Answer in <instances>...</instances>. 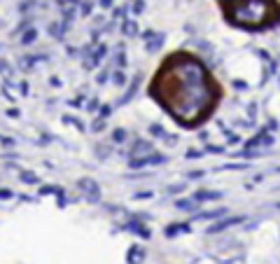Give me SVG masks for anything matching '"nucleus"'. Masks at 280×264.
Here are the masks:
<instances>
[{
    "label": "nucleus",
    "instance_id": "nucleus-1",
    "mask_svg": "<svg viewBox=\"0 0 280 264\" xmlns=\"http://www.w3.org/2000/svg\"><path fill=\"white\" fill-rule=\"evenodd\" d=\"M268 12H271V5L259 0H245V3L231 5V19L241 26H262L268 19Z\"/></svg>",
    "mask_w": 280,
    "mask_h": 264
},
{
    "label": "nucleus",
    "instance_id": "nucleus-2",
    "mask_svg": "<svg viewBox=\"0 0 280 264\" xmlns=\"http://www.w3.org/2000/svg\"><path fill=\"white\" fill-rule=\"evenodd\" d=\"M236 222H241V217H231V220H224V222H219V225H217V227H213V229H210V232H222V229H224V227H229V225H236Z\"/></svg>",
    "mask_w": 280,
    "mask_h": 264
},
{
    "label": "nucleus",
    "instance_id": "nucleus-3",
    "mask_svg": "<svg viewBox=\"0 0 280 264\" xmlns=\"http://www.w3.org/2000/svg\"><path fill=\"white\" fill-rule=\"evenodd\" d=\"M21 180H24V183H37V178L33 175V173H24V178Z\"/></svg>",
    "mask_w": 280,
    "mask_h": 264
},
{
    "label": "nucleus",
    "instance_id": "nucleus-4",
    "mask_svg": "<svg viewBox=\"0 0 280 264\" xmlns=\"http://www.w3.org/2000/svg\"><path fill=\"white\" fill-rule=\"evenodd\" d=\"M31 40H35V31H31V33H26L24 35V42H31Z\"/></svg>",
    "mask_w": 280,
    "mask_h": 264
},
{
    "label": "nucleus",
    "instance_id": "nucleus-5",
    "mask_svg": "<svg viewBox=\"0 0 280 264\" xmlns=\"http://www.w3.org/2000/svg\"><path fill=\"white\" fill-rule=\"evenodd\" d=\"M12 197V192H7V190H0V199H10Z\"/></svg>",
    "mask_w": 280,
    "mask_h": 264
},
{
    "label": "nucleus",
    "instance_id": "nucleus-6",
    "mask_svg": "<svg viewBox=\"0 0 280 264\" xmlns=\"http://www.w3.org/2000/svg\"><path fill=\"white\" fill-rule=\"evenodd\" d=\"M115 141H124V131H115Z\"/></svg>",
    "mask_w": 280,
    "mask_h": 264
}]
</instances>
